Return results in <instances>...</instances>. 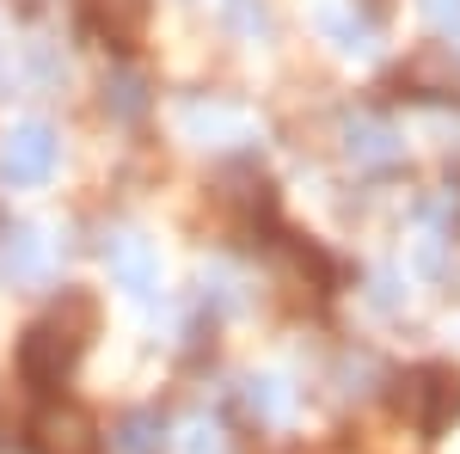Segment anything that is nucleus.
Wrapping results in <instances>:
<instances>
[{
  "label": "nucleus",
  "mask_w": 460,
  "mask_h": 454,
  "mask_svg": "<svg viewBox=\"0 0 460 454\" xmlns=\"http://www.w3.org/2000/svg\"><path fill=\"white\" fill-rule=\"evenodd\" d=\"M31 454H99V423L68 399H49L31 418Z\"/></svg>",
  "instance_id": "nucleus-3"
},
{
  "label": "nucleus",
  "mask_w": 460,
  "mask_h": 454,
  "mask_svg": "<svg viewBox=\"0 0 460 454\" xmlns=\"http://www.w3.org/2000/svg\"><path fill=\"white\" fill-rule=\"evenodd\" d=\"M160 442H166V423L154 412H136L117 423V454H160Z\"/></svg>",
  "instance_id": "nucleus-7"
},
{
  "label": "nucleus",
  "mask_w": 460,
  "mask_h": 454,
  "mask_svg": "<svg viewBox=\"0 0 460 454\" xmlns=\"http://www.w3.org/2000/svg\"><path fill=\"white\" fill-rule=\"evenodd\" d=\"M393 399H399V412H405V423H411L418 436H442V430L460 418V369L424 362V369H411V375L399 381Z\"/></svg>",
  "instance_id": "nucleus-2"
},
{
  "label": "nucleus",
  "mask_w": 460,
  "mask_h": 454,
  "mask_svg": "<svg viewBox=\"0 0 460 454\" xmlns=\"http://www.w3.org/2000/svg\"><path fill=\"white\" fill-rule=\"evenodd\" d=\"M105 264H111V277L123 282L129 295H154V282H160V258H154V245H147L136 227L105 234Z\"/></svg>",
  "instance_id": "nucleus-5"
},
{
  "label": "nucleus",
  "mask_w": 460,
  "mask_h": 454,
  "mask_svg": "<svg viewBox=\"0 0 460 454\" xmlns=\"http://www.w3.org/2000/svg\"><path fill=\"white\" fill-rule=\"evenodd\" d=\"M350 154H362V160H393V147H387V129H350Z\"/></svg>",
  "instance_id": "nucleus-10"
},
{
  "label": "nucleus",
  "mask_w": 460,
  "mask_h": 454,
  "mask_svg": "<svg viewBox=\"0 0 460 454\" xmlns=\"http://www.w3.org/2000/svg\"><path fill=\"white\" fill-rule=\"evenodd\" d=\"M86 19H93V31H105L117 49H129L147 25V0H86Z\"/></svg>",
  "instance_id": "nucleus-6"
},
{
  "label": "nucleus",
  "mask_w": 460,
  "mask_h": 454,
  "mask_svg": "<svg viewBox=\"0 0 460 454\" xmlns=\"http://www.w3.org/2000/svg\"><path fill=\"white\" fill-rule=\"evenodd\" d=\"M99 332V307H93V295H80L68 289L62 301H49V314L31 319V332L19 338V375L31 387H62L74 375V362H80V350L86 338Z\"/></svg>",
  "instance_id": "nucleus-1"
},
{
  "label": "nucleus",
  "mask_w": 460,
  "mask_h": 454,
  "mask_svg": "<svg viewBox=\"0 0 460 454\" xmlns=\"http://www.w3.org/2000/svg\"><path fill=\"white\" fill-rule=\"evenodd\" d=\"M178 454H221V430L209 418H190L184 436H178Z\"/></svg>",
  "instance_id": "nucleus-9"
},
{
  "label": "nucleus",
  "mask_w": 460,
  "mask_h": 454,
  "mask_svg": "<svg viewBox=\"0 0 460 454\" xmlns=\"http://www.w3.org/2000/svg\"><path fill=\"white\" fill-rule=\"evenodd\" d=\"M56 166V129L49 123H19L0 141V178L6 184H43Z\"/></svg>",
  "instance_id": "nucleus-4"
},
{
  "label": "nucleus",
  "mask_w": 460,
  "mask_h": 454,
  "mask_svg": "<svg viewBox=\"0 0 460 454\" xmlns=\"http://www.w3.org/2000/svg\"><path fill=\"white\" fill-rule=\"evenodd\" d=\"M6 264H13V271H25V277H37V271H43V252H37V234H31V227H13V234H6Z\"/></svg>",
  "instance_id": "nucleus-8"
}]
</instances>
